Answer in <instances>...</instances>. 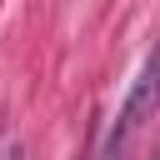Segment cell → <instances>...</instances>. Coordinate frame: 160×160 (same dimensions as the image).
Here are the masks:
<instances>
[{"mask_svg":"<svg viewBox=\"0 0 160 160\" xmlns=\"http://www.w3.org/2000/svg\"><path fill=\"white\" fill-rule=\"evenodd\" d=\"M150 160H160V145H155V155H150Z\"/></svg>","mask_w":160,"mask_h":160,"instance_id":"3957f363","label":"cell"},{"mask_svg":"<svg viewBox=\"0 0 160 160\" xmlns=\"http://www.w3.org/2000/svg\"><path fill=\"white\" fill-rule=\"evenodd\" d=\"M5 160H25V155H20V150H5Z\"/></svg>","mask_w":160,"mask_h":160,"instance_id":"7a4b0ae2","label":"cell"},{"mask_svg":"<svg viewBox=\"0 0 160 160\" xmlns=\"http://www.w3.org/2000/svg\"><path fill=\"white\" fill-rule=\"evenodd\" d=\"M155 110H160V40L150 45L140 75H135L130 90H125V105H120V115H115V125H110V135H105V160H125V155H130V140L140 135V125H145Z\"/></svg>","mask_w":160,"mask_h":160,"instance_id":"6da1fadb","label":"cell"}]
</instances>
